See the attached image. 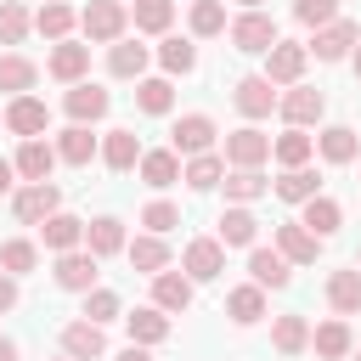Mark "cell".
I'll use <instances>...</instances> for the list:
<instances>
[{"label": "cell", "mask_w": 361, "mask_h": 361, "mask_svg": "<svg viewBox=\"0 0 361 361\" xmlns=\"http://www.w3.org/2000/svg\"><path fill=\"white\" fill-rule=\"evenodd\" d=\"M79 28H85V39H96V45H113V39H124L130 11H124V0H90V6L79 11Z\"/></svg>", "instance_id": "1"}, {"label": "cell", "mask_w": 361, "mask_h": 361, "mask_svg": "<svg viewBox=\"0 0 361 361\" xmlns=\"http://www.w3.org/2000/svg\"><path fill=\"white\" fill-rule=\"evenodd\" d=\"M56 209H62V192H56L51 180H28V186L11 197V214H17L23 226H45Z\"/></svg>", "instance_id": "2"}, {"label": "cell", "mask_w": 361, "mask_h": 361, "mask_svg": "<svg viewBox=\"0 0 361 361\" xmlns=\"http://www.w3.org/2000/svg\"><path fill=\"white\" fill-rule=\"evenodd\" d=\"M355 45H361V23H350V17H333V23H322V28H316V39H310L316 62H338V56H350Z\"/></svg>", "instance_id": "3"}, {"label": "cell", "mask_w": 361, "mask_h": 361, "mask_svg": "<svg viewBox=\"0 0 361 361\" xmlns=\"http://www.w3.org/2000/svg\"><path fill=\"white\" fill-rule=\"evenodd\" d=\"M305 62H310V45L276 39V45L265 51V79H271V85H299V79H305Z\"/></svg>", "instance_id": "4"}, {"label": "cell", "mask_w": 361, "mask_h": 361, "mask_svg": "<svg viewBox=\"0 0 361 361\" xmlns=\"http://www.w3.org/2000/svg\"><path fill=\"white\" fill-rule=\"evenodd\" d=\"M180 271H186L192 282H214V276L226 271V243H220V237H192L186 254H180Z\"/></svg>", "instance_id": "5"}, {"label": "cell", "mask_w": 361, "mask_h": 361, "mask_svg": "<svg viewBox=\"0 0 361 361\" xmlns=\"http://www.w3.org/2000/svg\"><path fill=\"white\" fill-rule=\"evenodd\" d=\"M62 107H68V118H73V124H96V118H107V107H113V96H107L102 85H90V79H79V85H68V96H62Z\"/></svg>", "instance_id": "6"}, {"label": "cell", "mask_w": 361, "mask_h": 361, "mask_svg": "<svg viewBox=\"0 0 361 361\" xmlns=\"http://www.w3.org/2000/svg\"><path fill=\"white\" fill-rule=\"evenodd\" d=\"M276 113H282L293 130H305V124H316V118L327 113V96L310 90V85H288V96H276Z\"/></svg>", "instance_id": "7"}, {"label": "cell", "mask_w": 361, "mask_h": 361, "mask_svg": "<svg viewBox=\"0 0 361 361\" xmlns=\"http://www.w3.org/2000/svg\"><path fill=\"white\" fill-rule=\"evenodd\" d=\"M265 158H271V135H259L254 124H243V130L226 135V164L231 169H259Z\"/></svg>", "instance_id": "8"}, {"label": "cell", "mask_w": 361, "mask_h": 361, "mask_svg": "<svg viewBox=\"0 0 361 361\" xmlns=\"http://www.w3.org/2000/svg\"><path fill=\"white\" fill-rule=\"evenodd\" d=\"M231 102H237V113H243V118H265V113L276 107V85H271L265 73H248V79H237V85H231Z\"/></svg>", "instance_id": "9"}, {"label": "cell", "mask_w": 361, "mask_h": 361, "mask_svg": "<svg viewBox=\"0 0 361 361\" xmlns=\"http://www.w3.org/2000/svg\"><path fill=\"white\" fill-rule=\"evenodd\" d=\"M56 288H68V293H90V288H96V254H90V248H68V254H56Z\"/></svg>", "instance_id": "10"}, {"label": "cell", "mask_w": 361, "mask_h": 361, "mask_svg": "<svg viewBox=\"0 0 361 361\" xmlns=\"http://www.w3.org/2000/svg\"><path fill=\"white\" fill-rule=\"evenodd\" d=\"M231 45L248 51V56H254V51H271V45H276V23H271L265 11H243V17L231 23Z\"/></svg>", "instance_id": "11"}, {"label": "cell", "mask_w": 361, "mask_h": 361, "mask_svg": "<svg viewBox=\"0 0 361 361\" xmlns=\"http://www.w3.org/2000/svg\"><path fill=\"white\" fill-rule=\"evenodd\" d=\"M45 124H51V107L39 102V96H11V107H6V130L11 135H45Z\"/></svg>", "instance_id": "12"}, {"label": "cell", "mask_w": 361, "mask_h": 361, "mask_svg": "<svg viewBox=\"0 0 361 361\" xmlns=\"http://www.w3.org/2000/svg\"><path fill=\"white\" fill-rule=\"evenodd\" d=\"M62 355H73V361H96V355H107V333H102V322H68V327H62Z\"/></svg>", "instance_id": "13"}, {"label": "cell", "mask_w": 361, "mask_h": 361, "mask_svg": "<svg viewBox=\"0 0 361 361\" xmlns=\"http://www.w3.org/2000/svg\"><path fill=\"white\" fill-rule=\"evenodd\" d=\"M169 141H175V152L197 158V152H209V147H214V118H209V113H186V118L169 130Z\"/></svg>", "instance_id": "14"}, {"label": "cell", "mask_w": 361, "mask_h": 361, "mask_svg": "<svg viewBox=\"0 0 361 361\" xmlns=\"http://www.w3.org/2000/svg\"><path fill=\"white\" fill-rule=\"evenodd\" d=\"M276 248H282L293 265H310V259L322 254V237H316L305 220H282V226H276Z\"/></svg>", "instance_id": "15"}, {"label": "cell", "mask_w": 361, "mask_h": 361, "mask_svg": "<svg viewBox=\"0 0 361 361\" xmlns=\"http://www.w3.org/2000/svg\"><path fill=\"white\" fill-rule=\"evenodd\" d=\"M248 276H254L259 288H288V282H293V259H288L282 248H254V254H248Z\"/></svg>", "instance_id": "16"}, {"label": "cell", "mask_w": 361, "mask_h": 361, "mask_svg": "<svg viewBox=\"0 0 361 361\" xmlns=\"http://www.w3.org/2000/svg\"><path fill=\"white\" fill-rule=\"evenodd\" d=\"M102 164H107L113 175H130V169L141 164V141H135V130H107V135H102Z\"/></svg>", "instance_id": "17"}, {"label": "cell", "mask_w": 361, "mask_h": 361, "mask_svg": "<svg viewBox=\"0 0 361 361\" xmlns=\"http://www.w3.org/2000/svg\"><path fill=\"white\" fill-rule=\"evenodd\" d=\"M11 164H17V175H23V180H51V169H56V147H51V141H39V135H28V141L17 147V158H11Z\"/></svg>", "instance_id": "18"}, {"label": "cell", "mask_w": 361, "mask_h": 361, "mask_svg": "<svg viewBox=\"0 0 361 361\" xmlns=\"http://www.w3.org/2000/svg\"><path fill=\"white\" fill-rule=\"evenodd\" d=\"M85 248H90L96 259L124 254V248H130V243H124V220H118V214H96V220L85 226Z\"/></svg>", "instance_id": "19"}, {"label": "cell", "mask_w": 361, "mask_h": 361, "mask_svg": "<svg viewBox=\"0 0 361 361\" xmlns=\"http://www.w3.org/2000/svg\"><path fill=\"white\" fill-rule=\"evenodd\" d=\"M51 79H62V85H79L85 79V68H90V45H73V39H56V51H51Z\"/></svg>", "instance_id": "20"}, {"label": "cell", "mask_w": 361, "mask_h": 361, "mask_svg": "<svg viewBox=\"0 0 361 361\" xmlns=\"http://www.w3.org/2000/svg\"><path fill=\"white\" fill-rule=\"evenodd\" d=\"M124 327H130V344H164V338H169V310L141 305V310L124 316Z\"/></svg>", "instance_id": "21"}, {"label": "cell", "mask_w": 361, "mask_h": 361, "mask_svg": "<svg viewBox=\"0 0 361 361\" xmlns=\"http://www.w3.org/2000/svg\"><path fill=\"white\" fill-rule=\"evenodd\" d=\"M107 73H113V79H141V73H147V45L113 39V45H107Z\"/></svg>", "instance_id": "22"}, {"label": "cell", "mask_w": 361, "mask_h": 361, "mask_svg": "<svg viewBox=\"0 0 361 361\" xmlns=\"http://www.w3.org/2000/svg\"><path fill=\"white\" fill-rule=\"evenodd\" d=\"M152 305H158V310H186V305H192V276L158 271V276H152Z\"/></svg>", "instance_id": "23"}, {"label": "cell", "mask_w": 361, "mask_h": 361, "mask_svg": "<svg viewBox=\"0 0 361 361\" xmlns=\"http://www.w3.org/2000/svg\"><path fill=\"white\" fill-rule=\"evenodd\" d=\"M226 316H231L237 327H254V322L265 316V288H259V282H248V288H231V293H226Z\"/></svg>", "instance_id": "24"}, {"label": "cell", "mask_w": 361, "mask_h": 361, "mask_svg": "<svg viewBox=\"0 0 361 361\" xmlns=\"http://www.w3.org/2000/svg\"><path fill=\"white\" fill-rule=\"evenodd\" d=\"M310 344H316V355H322V361H344V355L355 350V338H350V327H344V316H333V322H322V327L310 333Z\"/></svg>", "instance_id": "25"}, {"label": "cell", "mask_w": 361, "mask_h": 361, "mask_svg": "<svg viewBox=\"0 0 361 361\" xmlns=\"http://www.w3.org/2000/svg\"><path fill=\"white\" fill-rule=\"evenodd\" d=\"M327 305H333L338 316H355V310H361V265L327 276Z\"/></svg>", "instance_id": "26"}, {"label": "cell", "mask_w": 361, "mask_h": 361, "mask_svg": "<svg viewBox=\"0 0 361 361\" xmlns=\"http://www.w3.org/2000/svg\"><path fill=\"white\" fill-rule=\"evenodd\" d=\"M56 158H62V164H73V169H85V164L96 158V135H90L85 124H68V130L56 135Z\"/></svg>", "instance_id": "27"}, {"label": "cell", "mask_w": 361, "mask_h": 361, "mask_svg": "<svg viewBox=\"0 0 361 361\" xmlns=\"http://www.w3.org/2000/svg\"><path fill=\"white\" fill-rule=\"evenodd\" d=\"M310 152H316V135H305V130H293V124H288V135H276V141H271V158H276L282 169L310 164Z\"/></svg>", "instance_id": "28"}, {"label": "cell", "mask_w": 361, "mask_h": 361, "mask_svg": "<svg viewBox=\"0 0 361 361\" xmlns=\"http://www.w3.org/2000/svg\"><path fill=\"white\" fill-rule=\"evenodd\" d=\"M316 152H322L327 164H350V158L361 152V141H355V130H350V124H327V130L316 135Z\"/></svg>", "instance_id": "29"}, {"label": "cell", "mask_w": 361, "mask_h": 361, "mask_svg": "<svg viewBox=\"0 0 361 361\" xmlns=\"http://www.w3.org/2000/svg\"><path fill=\"white\" fill-rule=\"evenodd\" d=\"M135 169H141V180H147V186H158V192H164V186H175V180H180V152H175V147H169V152H141V164H135Z\"/></svg>", "instance_id": "30"}, {"label": "cell", "mask_w": 361, "mask_h": 361, "mask_svg": "<svg viewBox=\"0 0 361 361\" xmlns=\"http://www.w3.org/2000/svg\"><path fill=\"white\" fill-rule=\"evenodd\" d=\"M271 192L282 197V203H310L316 192H322V180H316V169H282V180H271Z\"/></svg>", "instance_id": "31"}, {"label": "cell", "mask_w": 361, "mask_h": 361, "mask_svg": "<svg viewBox=\"0 0 361 361\" xmlns=\"http://www.w3.org/2000/svg\"><path fill=\"white\" fill-rule=\"evenodd\" d=\"M39 237H45V248H56V254H68V248H79L85 243V220H73V214H51L45 226H39Z\"/></svg>", "instance_id": "32"}, {"label": "cell", "mask_w": 361, "mask_h": 361, "mask_svg": "<svg viewBox=\"0 0 361 361\" xmlns=\"http://www.w3.org/2000/svg\"><path fill=\"white\" fill-rule=\"evenodd\" d=\"M124 254H130V265H135V271H147V276H158V271L169 265V243H164L158 231H147V237H135V243H130Z\"/></svg>", "instance_id": "33"}, {"label": "cell", "mask_w": 361, "mask_h": 361, "mask_svg": "<svg viewBox=\"0 0 361 361\" xmlns=\"http://www.w3.org/2000/svg\"><path fill=\"white\" fill-rule=\"evenodd\" d=\"M180 180H186L192 192H214V186L226 180V158H214V152H197V158L180 169Z\"/></svg>", "instance_id": "34"}, {"label": "cell", "mask_w": 361, "mask_h": 361, "mask_svg": "<svg viewBox=\"0 0 361 361\" xmlns=\"http://www.w3.org/2000/svg\"><path fill=\"white\" fill-rule=\"evenodd\" d=\"M254 231H259V220L248 214V203H237V209H226V214H220V243H226V248H248V243H254Z\"/></svg>", "instance_id": "35"}, {"label": "cell", "mask_w": 361, "mask_h": 361, "mask_svg": "<svg viewBox=\"0 0 361 361\" xmlns=\"http://www.w3.org/2000/svg\"><path fill=\"white\" fill-rule=\"evenodd\" d=\"M271 344H276L282 355H299V350L310 344V322H305V316H293V310H288V316H276V322H271Z\"/></svg>", "instance_id": "36"}, {"label": "cell", "mask_w": 361, "mask_h": 361, "mask_svg": "<svg viewBox=\"0 0 361 361\" xmlns=\"http://www.w3.org/2000/svg\"><path fill=\"white\" fill-rule=\"evenodd\" d=\"M130 23H135L141 34H169V23H175V0H135V6H130Z\"/></svg>", "instance_id": "37"}, {"label": "cell", "mask_w": 361, "mask_h": 361, "mask_svg": "<svg viewBox=\"0 0 361 361\" xmlns=\"http://www.w3.org/2000/svg\"><path fill=\"white\" fill-rule=\"evenodd\" d=\"M299 209H305V226H310L316 237H333V231L344 226V209H338L333 197H322V192H316L310 203H299Z\"/></svg>", "instance_id": "38"}, {"label": "cell", "mask_w": 361, "mask_h": 361, "mask_svg": "<svg viewBox=\"0 0 361 361\" xmlns=\"http://www.w3.org/2000/svg\"><path fill=\"white\" fill-rule=\"evenodd\" d=\"M34 79H39V68L28 62V56H0V90H11V96H28L34 90Z\"/></svg>", "instance_id": "39"}, {"label": "cell", "mask_w": 361, "mask_h": 361, "mask_svg": "<svg viewBox=\"0 0 361 361\" xmlns=\"http://www.w3.org/2000/svg\"><path fill=\"white\" fill-rule=\"evenodd\" d=\"M135 107L152 113V118L169 113V107H175V85H169V79H135Z\"/></svg>", "instance_id": "40"}, {"label": "cell", "mask_w": 361, "mask_h": 361, "mask_svg": "<svg viewBox=\"0 0 361 361\" xmlns=\"http://www.w3.org/2000/svg\"><path fill=\"white\" fill-rule=\"evenodd\" d=\"M158 62H164V73H192V68H197V45L180 39V34H169V39L158 45Z\"/></svg>", "instance_id": "41"}, {"label": "cell", "mask_w": 361, "mask_h": 361, "mask_svg": "<svg viewBox=\"0 0 361 361\" xmlns=\"http://www.w3.org/2000/svg\"><path fill=\"white\" fill-rule=\"evenodd\" d=\"M265 192H271V180H265L259 169H231V175H226V197H231V203H254V197H265Z\"/></svg>", "instance_id": "42"}, {"label": "cell", "mask_w": 361, "mask_h": 361, "mask_svg": "<svg viewBox=\"0 0 361 361\" xmlns=\"http://www.w3.org/2000/svg\"><path fill=\"white\" fill-rule=\"evenodd\" d=\"M39 265V248L28 243V237H11V243H0V271H11V276H28Z\"/></svg>", "instance_id": "43"}, {"label": "cell", "mask_w": 361, "mask_h": 361, "mask_svg": "<svg viewBox=\"0 0 361 361\" xmlns=\"http://www.w3.org/2000/svg\"><path fill=\"white\" fill-rule=\"evenodd\" d=\"M34 28H39L45 39H68V28H73V6L45 0V6H39V17H34Z\"/></svg>", "instance_id": "44"}, {"label": "cell", "mask_w": 361, "mask_h": 361, "mask_svg": "<svg viewBox=\"0 0 361 361\" xmlns=\"http://www.w3.org/2000/svg\"><path fill=\"white\" fill-rule=\"evenodd\" d=\"M192 34L197 39L226 34V0H192Z\"/></svg>", "instance_id": "45"}, {"label": "cell", "mask_w": 361, "mask_h": 361, "mask_svg": "<svg viewBox=\"0 0 361 361\" xmlns=\"http://www.w3.org/2000/svg\"><path fill=\"white\" fill-rule=\"evenodd\" d=\"M34 28V17L17 6V0H0V45H23Z\"/></svg>", "instance_id": "46"}, {"label": "cell", "mask_w": 361, "mask_h": 361, "mask_svg": "<svg viewBox=\"0 0 361 361\" xmlns=\"http://www.w3.org/2000/svg\"><path fill=\"white\" fill-rule=\"evenodd\" d=\"M141 226H147V231H158V237H164V231H175V226H180V209H175V203H164V197H158V203H147V209H141Z\"/></svg>", "instance_id": "47"}, {"label": "cell", "mask_w": 361, "mask_h": 361, "mask_svg": "<svg viewBox=\"0 0 361 361\" xmlns=\"http://www.w3.org/2000/svg\"><path fill=\"white\" fill-rule=\"evenodd\" d=\"M118 316V293L113 288H90L85 293V322H113Z\"/></svg>", "instance_id": "48"}, {"label": "cell", "mask_w": 361, "mask_h": 361, "mask_svg": "<svg viewBox=\"0 0 361 361\" xmlns=\"http://www.w3.org/2000/svg\"><path fill=\"white\" fill-rule=\"evenodd\" d=\"M293 17H299L305 28H322V23L338 17V0H293Z\"/></svg>", "instance_id": "49"}, {"label": "cell", "mask_w": 361, "mask_h": 361, "mask_svg": "<svg viewBox=\"0 0 361 361\" xmlns=\"http://www.w3.org/2000/svg\"><path fill=\"white\" fill-rule=\"evenodd\" d=\"M11 305H17V276L0 271V310H11Z\"/></svg>", "instance_id": "50"}, {"label": "cell", "mask_w": 361, "mask_h": 361, "mask_svg": "<svg viewBox=\"0 0 361 361\" xmlns=\"http://www.w3.org/2000/svg\"><path fill=\"white\" fill-rule=\"evenodd\" d=\"M118 361H152V344H130V350H124Z\"/></svg>", "instance_id": "51"}, {"label": "cell", "mask_w": 361, "mask_h": 361, "mask_svg": "<svg viewBox=\"0 0 361 361\" xmlns=\"http://www.w3.org/2000/svg\"><path fill=\"white\" fill-rule=\"evenodd\" d=\"M11 175H17V164H6V158H0V197L11 192Z\"/></svg>", "instance_id": "52"}, {"label": "cell", "mask_w": 361, "mask_h": 361, "mask_svg": "<svg viewBox=\"0 0 361 361\" xmlns=\"http://www.w3.org/2000/svg\"><path fill=\"white\" fill-rule=\"evenodd\" d=\"M0 361H17V344L11 338H0Z\"/></svg>", "instance_id": "53"}, {"label": "cell", "mask_w": 361, "mask_h": 361, "mask_svg": "<svg viewBox=\"0 0 361 361\" xmlns=\"http://www.w3.org/2000/svg\"><path fill=\"white\" fill-rule=\"evenodd\" d=\"M237 6H243V11H259V0H237Z\"/></svg>", "instance_id": "54"}, {"label": "cell", "mask_w": 361, "mask_h": 361, "mask_svg": "<svg viewBox=\"0 0 361 361\" xmlns=\"http://www.w3.org/2000/svg\"><path fill=\"white\" fill-rule=\"evenodd\" d=\"M355 79H361V45H355Z\"/></svg>", "instance_id": "55"}, {"label": "cell", "mask_w": 361, "mask_h": 361, "mask_svg": "<svg viewBox=\"0 0 361 361\" xmlns=\"http://www.w3.org/2000/svg\"><path fill=\"white\" fill-rule=\"evenodd\" d=\"M56 361H73V355H56Z\"/></svg>", "instance_id": "56"}, {"label": "cell", "mask_w": 361, "mask_h": 361, "mask_svg": "<svg viewBox=\"0 0 361 361\" xmlns=\"http://www.w3.org/2000/svg\"><path fill=\"white\" fill-rule=\"evenodd\" d=\"M350 355H355V361H361V350H350Z\"/></svg>", "instance_id": "57"}, {"label": "cell", "mask_w": 361, "mask_h": 361, "mask_svg": "<svg viewBox=\"0 0 361 361\" xmlns=\"http://www.w3.org/2000/svg\"><path fill=\"white\" fill-rule=\"evenodd\" d=\"M355 265H361V254H355Z\"/></svg>", "instance_id": "58"}]
</instances>
